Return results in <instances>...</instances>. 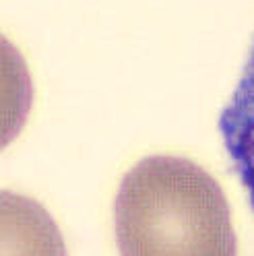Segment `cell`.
<instances>
[{
	"instance_id": "1",
	"label": "cell",
	"mask_w": 254,
	"mask_h": 256,
	"mask_svg": "<svg viewBox=\"0 0 254 256\" xmlns=\"http://www.w3.org/2000/svg\"><path fill=\"white\" fill-rule=\"evenodd\" d=\"M114 230L120 256H238L224 190L184 157L151 155L126 172Z\"/></svg>"
},
{
	"instance_id": "3",
	"label": "cell",
	"mask_w": 254,
	"mask_h": 256,
	"mask_svg": "<svg viewBox=\"0 0 254 256\" xmlns=\"http://www.w3.org/2000/svg\"><path fill=\"white\" fill-rule=\"evenodd\" d=\"M2 256H66L54 219L21 194H2Z\"/></svg>"
},
{
	"instance_id": "2",
	"label": "cell",
	"mask_w": 254,
	"mask_h": 256,
	"mask_svg": "<svg viewBox=\"0 0 254 256\" xmlns=\"http://www.w3.org/2000/svg\"><path fill=\"white\" fill-rule=\"evenodd\" d=\"M219 132L230 164L254 211V44L240 81L219 116Z\"/></svg>"
}]
</instances>
